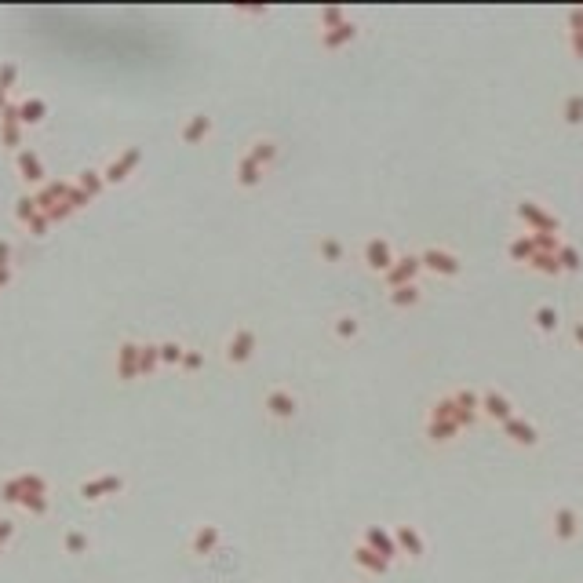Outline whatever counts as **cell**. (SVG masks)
I'll use <instances>...</instances> for the list:
<instances>
[{
	"mask_svg": "<svg viewBox=\"0 0 583 583\" xmlns=\"http://www.w3.org/2000/svg\"><path fill=\"white\" fill-rule=\"evenodd\" d=\"M160 365V346H143L139 350V376H154Z\"/></svg>",
	"mask_w": 583,
	"mask_h": 583,
	"instance_id": "obj_21",
	"label": "cell"
},
{
	"mask_svg": "<svg viewBox=\"0 0 583 583\" xmlns=\"http://www.w3.org/2000/svg\"><path fill=\"white\" fill-rule=\"evenodd\" d=\"M343 22H346V11H343V8H324V11H321V26H324V29H335V26H343Z\"/></svg>",
	"mask_w": 583,
	"mask_h": 583,
	"instance_id": "obj_30",
	"label": "cell"
},
{
	"mask_svg": "<svg viewBox=\"0 0 583 583\" xmlns=\"http://www.w3.org/2000/svg\"><path fill=\"white\" fill-rule=\"evenodd\" d=\"M427 434L434 438V441H445V438H452V434H456V423H445V419H434V423L427 427Z\"/></svg>",
	"mask_w": 583,
	"mask_h": 583,
	"instance_id": "obj_31",
	"label": "cell"
},
{
	"mask_svg": "<svg viewBox=\"0 0 583 583\" xmlns=\"http://www.w3.org/2000/svg\"><path fill=\"white\" fill-rule=\"evenodd\" d=\"M419 263L430 266V270H438V274H456L460 270V263L452 259V255H445V252H423V255H419Z\"/></svg>",
	"mask_w": 583,
	"mask_h": 583,
	"instance_id": "obj_18",
	"label": "cell"
},
{
	"mask_svg": "<svg viewBox=\"0 0 583 583\" xmlns=\"http://www.w3.org/2000/svg\"><path fill=\"white\" fill-rule=\"evenodd\" d=\"M8 106H11V102H8V91H4V88H0V113H4Z\"/></svg>",
	"mask_w": 583,
	"mask_h": 583,
	"instance_id": "obj_42",
	"label": "cell"
},
{
	"mask_svg": "<svg viewBox=\"0 0 583 583\" xmlns=\"http://www.w3.org/2000/svg\"><path fill=\"white\" fill-rule=\"evenodd\" d=\"M580 113H583V102L573 99V102H569V121H580Z\"/></svg>",
	"mask_w": 583,
	"mask_h": 583,
	"instance_id": "obj_40",
	"label": "cell"
},
{
	"mask_svg": "<svg viewBox=\"0 0 583 583\" xmlns=\"http://www.w3.org/2000/svg\"><path fill=\"white\" fill-rule=\"evenodd\" d=\"M77 186H80V190H84L88 197H95V193L102 190V186H106V179H102L99 171H80V179H77Z\"/></svg>",
	"mask_w": 583,
	"mask_h": 583,
	"instance_id": "obj_24",
	"label": "cell"
},
{
	"mask_svg": "<svg viewBox=\"0 0 583 583\" xmlns=\"http://www.w3.org/2000/svg\"><path fill=\"white\" fill-rule=\"evenodd\" d=\"M343 255H346V248H343L335 237H324V241H321V259H324V263H340Z\"/></svg>",
	"mask_w": 583,
	"mask_h": 583,
	"instance_id": "obj_25",
	"label": "cell"
},
{
	"mask_svg": "<svg viewBox=\"0 0 583 583\" xmlns=\"http://www.w3.org/2000/svg\"><path fill=\"white\" fill-rule=\"evenodd\" d=\"M201 365H204V354H201V350H186V354H182V368H186V372H197Z\"/></svg>",
	"mask_w": 583,
	"mask_h": 583,
	"instance_id": "obj_35",
	"label": "cell"
},
{
	"mask_svg": "<svg viewBox=\"0 0 583 583\" xmlns=\"http://www.w3.org/2000/svg\"><path fill=\"white\" fill-rule=\"evenodd\" d=\"M15 168H19V175L26 182H44V165H40V157L33 154V150H19V154H15Z\"/></svg>",
	"mask_w": 583,
	"mask_h": 583,
	"instance_id": "obj_12",
	"label": "cell"
},
{
	"mask_svg": "<svg viewBox=\"0 0 583 583\" xmlns=\"http://www.w3.org/2000/svg\"><path fill=\"white\" fill-rule=\"evenodd\" d=\"M416 299H419V288H416V285H405V288H394V292H390V302H394V307H412Z\"/></svg>",
	"mask_w": 583,
	"mask_h": 583,
	"instance_id": "obj_27",
	"label": "cell"
},
{
	"mask_svg": "<svg viewBox=\"0 0 583 583\" xmlns=\"http://www.w3.org/2000/svg\"><path fill=\"white\" fill-rule=\"evenodd\" d=\"M0 554H4V547H0Z\"/></svg>",
	"mask_w": 583,
	"mask_h": 583,
	"instance_id": "obj_44",
	"label": "cell"
},
{
	"mask_svg": "<svg viewBox=\"0 0 583 583\" xmlns=\"http://www.w3.org/2000/svg\"><path fill=\"white\" fill-rule=\"evenodd\" d=\"M48 226H51V219H48V215L40 212V215H37V219H33V223H29V233H37V237H40V233L48 230Z\"/></svg>",
	"mask_w": 583,
	"mask_h": 583,
	"instance_id": "obj_38",
	"label": "cell"
},
{
	"mask_svg": "<svg viewBox=\"0 0 583 583\" xmlns=\"http://www.w3.org/2000/svg\"><path fill=\"white\" fill-rule=\"evenodd\" d=\"M22 510H29V514H48V507H51V499L48 496H26V499H22V503H19Z\"/></svg>",
	"mask_w": 583,
	"mask_h": 583,
	"instance_id": "obj_29",
	"label": "cell"
},
{
	"mask_svg": "<svg viewBox=\"0 0 583 583\" xmlns=\"http://www.w3.org/2000/svg\"><path fill=\"white\" fill-rule=\"evenodd\" d=\"M11 536H15V521H11V518H0V547H4Z\"/></svg>",
	"mask_w": 583,
	"mask_h": 583,
	"instance_id": "obj_37",
	"label": "cell"
},
{
	"mask_svg": "<svg viewBox=\"0 0 583 583\" xmlns=\"http://www.w3.org/2000/svg\"><path fill=\"white\" fill-rule=\"evenodd\" d=\"M365 263L372 266V270L387 274L398 259L390 255V244H387V241H368V244H365Z\"/></svg>",
	"mask_w": 583,
	"mask_h": 583,
	"instance_id": "obj_10",
	"label": "cell"
},
{
	"mask_svg": "<svg viewBox=\"0 0 583 583\" xmlns=\"http://www.w3.org/2000/svg\"><path fill=\"white\" fill-rule=\"evenodd\" d=\"M332 332H335V340H354V335H357V318L343 313V318L332 324Z\"/></svg>",
	"mask_w": 583,
	"mask_h": 583,
	"instance_id": "obj_26",
	"label": "cell"
},
{
	"mask_svg": "<svg viewBox=\"0 0 583 583\" xmlns=\"http://www.w3.org/2000/svg\"><path fill=\"white\" fill-rule=\"evenodd\" d=\"M252 354H255V332L252 329H237L230 335V343H226V361L230 365H244V361H252Z\"/></svg>",
	"mask_w": 583,
	"mask_h": 583,
	"instance_id": "obj_3",
	"label": "cell"
},
{
	"mask_svg": "<svg viewBox=\"0 0 583 583\" xmlns=\"http://www.w3.org/2000/svg\"><path fill=\"white\" fill-rule=\"evenodd\" d=\"M88 201H91V197L80 190V186H69V204H73V212H77V208H84Z\"/></svg>",
	"mask_w": 583,
	"mask_h": 583,
	"instance_id": "obj_36",
	"label": "cell"
},
{
	"mask_svg": "<svg viewBox=\"0 0 583 583\" xmlns=\"http://www.w3.org/2000/svg\"><path fill=\"white\" fill-rule=\"evenodd\" d=\"M361 543H365V547H372L376 554H383L387 562H394V558L401 554V551H398V540H394V536H390L387 529H379V525H368V529H365V536H361Z\"/></svg>",
	"mask_w": 583,
	"mask_h": 583,
	"instance_id": "obj_4",
	"label": "cell"
},
{
	"mask_svg": "<svg viewBox=\"0 0 583 583\" xmlns=\"http://www.w3.org/2000/svg\"><path fill=\"white\" fill-rule=\"evenodd\" d=\"M139 343H121L117 346V376H121L124 383L128 379H139Z\"/></svg>",
	"mask_w": 583,
	"mask_h": 583,
	"instance_id": "obj_8",
	"label": "cell"
},
{
	"mask_svg": "<svg viewBox=\"0 0 583 583\" xmlns=\"http://www.w3.org/2000/svg\"><path fill=\"white\" fill-rule=\"evenodd\" d=\"M485 405H488V412H492V416H499V419H507V416H510V405H507L503 398H496V394H488V398H485Z\"/></svg>",
	"mask_w": 583,
	"mask_h": 583,
	"instance_id": "obj_34",
	"label": "cell"
},
{
	"mask_svg": "<svg viewBox=\"0 0 583 583\" xmlns=\"http://www.w3.org/2000/svg\"><path fill=\"white\" fill-rule=\"evenodd\" d=\"M182 354L186 346L179 343H160V365H182Z\"/></svg>",
	"mask_w": 583,
	"mask_h": 583,
	"instance_id": "obj_28",
	"label": "cell"
},
{
	"mask_svg": "<svg viewBox=\"0 0 583 583\" xmlns=\"http://www.w3.org/2000/svg\"><path fill=\"white\" fill-rule=\"evenodd\" d=\"M350 554H354V565L365 569L368 576H387V573H390V562H387V558L376 554V551H372V547H365V543H357Z\"/></svg>",
	"mask_w": 583,
	"mask_h": 583,
	"instance_id": "obj_7",
	"label": "cell"
},
{
	"mask_svg": "<svg viewBox=\"0 0 583 583\" xmlns=\"http://www.w3.org/2000/svg\"><path fill=\"white\" fill-rule=\"evenodd\" d=\"M26 496H48V481L37 474H19V477H8L0 485V499L4 503H22Z\"/></svg>",
	"mask_w": 583,
	"mask_h": 583,
	"instance_id": "obj_1",
	"label": "cell"
},
{
	"mask_svg": "<svg viewBox=\"0 0 583 583\" xmlns=\"http://www.w3.org/2000/svg\"><path fill=\"white\" fill-rule=\"evenodd\" d=\"M40 215V208H37V197H19V204H15V219L19 223H33V219Z\"/></svg>",
	"mask_w": 583,
	"mask_h": 583,
	"instance_id": "obj_22",
	"label": "cell"
},
{
	"mask_svg": "<svg viewBox=\"0 0 583 583\" xmlns=\"http://www.w3.org/2000/svg\"><path fill=\"white\" fill-rule=\"evenodd\" d=\"M263 182V168L255 165V160L244 154L241 160H237V186H259Z\"/></svg>",
	"mask_w": 583,
	"mask_h": 583,
	"instance_id": "obj_19",
	"label": "cell"
},
{
	"mask_svg": "<svg viewBox=\"0 0 583 583\" xmlns=\"http://www.w3.org/2000/svg\"><path fill=\"white\" fill-rule=\"evenodd\" d=\"M208 132H212V117H204V113H193L190 117V121H186L182 124V143L186 146H197V143H204V139H208Z\"/></svg>",
	"mask_w": 583,
	"mask_h": 583,
	"instance_id": "obj_11",
	"label": "cell"
},
{
	"mask_svg": "<svg viewBox=\"0 0 583 583\" xmlns=\"http://www.w3.org/2000/svg\"><path fill=\"white\" fill-rule=\"evenodd\" d=\"M121 488H124V477H121V474H102V477H91V481L80 485V499L99 503V499H106V496H117Z\"/></svg>",
	"mask_w": 583,
	"mask_h": 583,
	"instance_id": "obj_2",
	"label": "cell"
},
{
	"mask_svg": "<svg viewBox=\"0 0 583 583\" xmlns=\"http://www.w3.org/2000/svg\"><path fill=\"white\" fill-rule=\"evenodd\" d=\"M394 540H398V551L408 554V558H423V540H419V532L412 529V525H398V532H394Z\"/></svg>",
	"mask_w": 583,
	"mask_h": 583,
	"instance_id": "obj_15",
	"label": "cell"
},
{
	"mask_svg": "<svg viewBox=\"0 0 583 583\" xmlns=\"http://www.w3.org/2000/svg\"><path fill=\"white\" fill-rule=\"evenodd\" d=\"M507 430H510V434H514V438L521 441V445H532V441H536V434H532V430L525 427V423H514V419L507 423Z\"/></svg>",
	"mask_w": 583,
	"mask_h": 583,
	"instance_id": "obj_33",
	"label": "cell"
},
{
	"mask_svg": "<svg viewBox=\"0 0 583 583\" xmlns=\"http://www.w3.org/2000/svg\"><path fill=\"white\" fill-rule=\"evenodd\" d=\"M419 266H423V263H419L416 255H405V259H398V263H394V266H390V270L383 274V277H387V285H390V288H405V285L416 277V270H419Z\"/></svg>",
	"mask_w": 583,
	"mask_h": 583,
	"instance_id": "obj_9",
	"label": "cell"
},
{
	"mask_svg": "<svg viewBox=\"0 0 583 583\" xmlns=\"http://www.w3.org/2000/svg\"><path fill=\"white\" fill-rule=\"evenodd\" d=\"M44 117H48V102L44 99H22L19 102V121H22V128H33V124H40Z\"/></svg>",
	"mask_w": 583,
	"mask_h": 583,
	"instance_id": "obj_16",
	"label": "cell"
},
{
	"mask_svg": "<svg viewBox=\"0 0 583 583\" xmlns=\"http://www.w3.org/2000/svg\"><path fill=\"white\" fill-rule=\"evenodd\" d=\"M576 532H580V518H576V510L562 507V510L554 514V536H558V540H573Z\"/></svg>",
	"mask_w": 583,
	"mask_h": 583,
	"instance_id": "obj_17",
	"label": "cell"
},
{
	"mask_svg": "<svg viewBox=\"0 0 583 583\" xmlns=\"http://www.w3.org/2000/svg\"><path fill=\"white\" fill-rule=\"evenodd\" d=\"M15 80H19V66L15 62H0V88H15Z\"/></svg>",
	"mask_w": 583,
	"mask_h": 583,
	"instance_id": "obj_32",
	"label": "cell"
},
{
	"mask_svg": "<svg viewBox=\"0 0 583 583\" xmlns=\"http://www.w3.org/2000/svg\"><path fill=\"white\" fill-rule=\"evenodd\" d=\"M263 408H266V416L281 419V423H285V419H292V416L299 412V405H296V398H292L288 390H281V387L266 394V401H263Z\"/></svg>",
	"mask_w": 583,
	"mask_h": 583,
	"instance_id": "obj_6",
	"label": "cell"
},
{
	"mask_svg": "<svg viewBox=\"0 0 583 583\" xmlns=\"http://www.w3.org/2000/svg\"><path fill=\"white\" fill-rule=\"evenodd\" d=\"M8 281H11V270H0V288H4Z\"/></svg>",
	"mask_w": 583,
	"mask_h": 583,
	"instance_id": "obj_43",
	"label": "cell"
},
{
	"mask_svg": "<svg viewBox=\"0 0 583 583\" xmlns=\"http://www.w3.org/2000/svg\"><path fill=\"white\" fill-rule=\"evenodd\" d=\"M62 547H66V554H88V536L77 532V529H69L62 536Z\"/></svg>",
	"mask_w": 583,
	"mask_h": 583,
	"instance_id": "obj_23",
	"label": "cell"
},
{
	"mask_svg": "<svg viewBox=\"0 0 583 583\" xmlns=\"http://www.w3.org/2000/svg\"><path fill=\"white\" fill-rule=\"evenodd\" d=\"M248 157H252L259 168L274 165V160H277V143H270V139H259V143H255V146L248 150Z\"/></svg>",
	"mask_w": 583,
	"mask_h": 583,
	"instance_id": "obj_20",
	"label": "cell"
},
{
	"mask_svg": "<svg viewBox=\"0 0 583 583\" xmlns=\"http://www.w3.org/2000/svg\"><path fill=\"white\" fill-rule=\"evenodd\" d=\"M357 37V26L354 22H343V26H335V29H324L321 33V48L324 51H335V48H346L350 40Z\"/></svg>",
	"mask_w": 583,
	"mask_h": 583,
	"instance_id": "obj_13",
	"label": "cell"
},
{
	"mask_svg": "<svg viewBox=\"0 0 583 583\" xmlns=\"http://www.w3.org/2000/svg\"><path fill=\"white\" fill-rule=\"evenodd\" d=\"M0 270H11V244L0 241Z\"/></svg>",
	"mask_w": 583,
	"mask_h": 583,
	"instance_id": "obj_39",
	"label": "cell"
},
{
	"mask_svg": "<svg viewBox=\"0 0 583 583\" xmlns=\"http://www.w3.org/2000/svg\"><path fill=\"white\" fill-rule=\"evenodd\" d=\"M540 324H543V329H551V324H554V313L543 310V313H540Z\"/></svg>",
	"mask_w": 583,
	"mask_h": 583,
	"instance_id": "obj_41",
	"label": "cell"
},
{
	"mask_svg": "<svg viewBox=\"0 0 583 583\" xmlns=\"http://www.w3.org/2000/svg\"><path fill=\"white\" fill-rule=\"evenodd\" d=\"M139 160H143V150H139V146H128L124 154L117 157L106 171H102V179H106V182H124L128 175H132V171L139 168Z\"/></svg>",
	"mask_w": 583,
	"mask_h": 583,
	"instance_id": "obj_5",
	"label": "cell"
},
{
	"mask_svg": "<svg viewBox=\"0 0 583 583\" xmlns=\"http://www.w3.org/2000/svg\"><path fill=\"white\" fill-rule=\"evenodd\" d=\"M219 543H223V532H219L215 525H201V529L193 532V543H190V547H193V554L204 558V554H215Z\"/></svg>",
	"mask_w": 583,
	"mask_h": 583,
	"instance_id": "obj_14",
	"label": "cell"
}]
</instances>
